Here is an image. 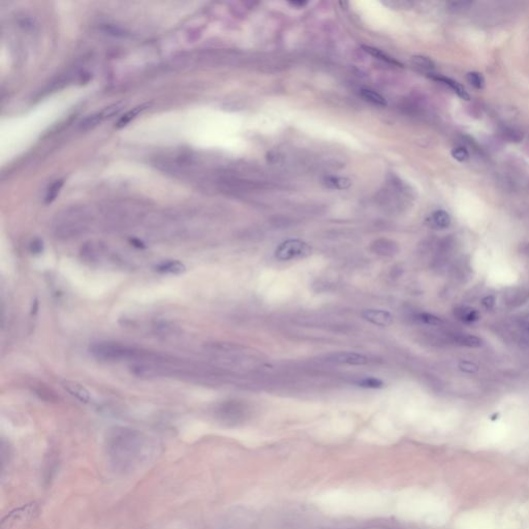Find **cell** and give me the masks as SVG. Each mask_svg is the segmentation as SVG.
<instances>
[{"instance_id":"obj_1","label":"cell","mask_w":529,"mask_h":529,"mask_svg":"<svg viewBox=\"0 0 529 529\" xmlns=\"http://www.w3.org/2000/svg\"><path fill=\"white\" fill-rule=\"evenodd\" d=\"M90 354L99 361L119 362L132 361L134 363L141 362H160L164 355L153 352L136 346L111 341H100L93 343L89 348Z\"/></svg>"},{"instance_id":"obj_2","label":"cell","mask_w":529,"mask_h":529,"mask_svg":"<svg viewBox=\"0 0 529 529\" xmlns=\"http://www.w3.org/2000/svg\"><path fill=\"white\" fill-rule=\"evenodd\" d=\"M93 215L85 207H72L57 214L54 220V234L57 238L68 240L82 236L90 230Z\"/></svg>"},{"instance_id":"obj_3","label":"cell","mask_w":529,"mask_h":529,"mask_svg":"<svg viewBox=\"0 0 529 529\" xmlns=\"http://www.w3.org/2000/svg\"><path fill=\"white\" fill-rule=\"evenodd\" d=\"M310 253L311 247L306 242L299 239H289L279 244L275 250V258L285 262L305 258Z\"/></svg>"},{"instance_id":"obj_4","label":"cell","mask_w":529,"mask_h":529,"mask_svg":"<svg viewBox=\"0 0 529 529\" xmlns=\"http://www.w3.org/2000/svg\"><path fill=\"white\" fill-rule=\"evenodd\" d=\"M108 247L96 241H89L85 243L80 251L81 258L89 265H99L108 257Z\"/></svg>"},{"instance_id":"obj_5","label":"cell","mask_w":529,"mask_h":529,"mask_svg":"<svg viewBox=\"0 0 529 529\" xmlns=\"http://www.w3.org/2000/svg\"><path fill=\"white\" fill-rule=\"evenodd\" d=\"M327 361L339 364V365H365L369 362L368 357L359 354V352L354 351H338V352H332V354L327 356Z\"/></svg>"},{"instance_id":"obj_6","label":"cell","mask_w":529,"mask_h":529,"mask_svg":"<svg viewBox=\"0 0 529 529\" xmlns=\"http://www.w3.org/2000/svg\"><path fill=\"white\" fill-rule=\"evenodd\" d=\"M362 318L366 322L379 327H388L394 322L393 314L383 309H365L362 311Z\"/></svg>"},{"instance_id":"obj_7","label":"cell","mask_w":529,"mask_h":529,"mask_svg":"<svg viewBox=\"0 0 529 529\" xmlns=\"http://www.w3.org/2000/svg\"><path fill=\"white\" fill-rule=\"evenodd\" d=\"M62 387L65 388L66 391H68L72 396H74L81 402L88 403L91 400V395H90L89 391L77 382L65 380V382H62Z\"/></svg>"},{"instance_id":"obj_8","label":"cell","mask_w":529,"mask_h":529,"mask_svg":"<svg viewBox=\"0 0 529 529\" xmlns=\"http://www.w3.org/2000/svg\"><path fill=\"white\" fill-rule=\"evenodd\" d=\"M155 270L162 274H171V275H180L186 271V266L177 260L164 261L156 265Z\"/></svg>"},{"instance_id":"obj_9","label":"cell","mask_w":529,"mask_h":529,"mask_svg":"<svg viewBox=\"0 0 529 529\" xmlns=\"http://www.w3.org/2000/svg\"><path fill=\"white\" fill-rule=\"evenodd\" d=\"M371 250L374 253L383 256V257H392L397 253L398 247H397V244L392 241H389L386 239H380V240L375 241L372 244Z\"/></svg>"},{"instance_id":"obj_10","label":"cell","mask_w":529,"mask_h":529,"mask_svg":"<svg viewBox=\"0 0 529 529\" xmlns=\"http://www.w3.org/2000/svg\"><path fill=\"white\" fill-rule=\"evenodd\" d=\"M432 79L436 80V81H439L441 83H443L445 85H448L460 98L464 99V100H469V94L467 93V91L465 90V88L460 84L458 83L457 81L455 80H452L450 78H446V77H438V76H431Z\"/></svg>"},{"instance_id":"obj_11","label":"cell","mask_w":529,"mask_h":529,"mask_svg":"<svg viewBox=\"0 0 529 529\" xmlns=\"http://www.w3.org/2000/svg\"><path fill=\"white\" fill-rule=\"evenodd\" d=\"M431 223L437 228H447L451 224V217L445 210H437L431 215Z\"/></svg>"},{"instance_id":"obj_12","label":"cell","mask_w":529,"mask_h":529,"mask_svg":"<svg viewBox=\"0 0 529 529\" xmlns=\"http://www.w3.org/2000/svg\"><path fill=\"white\" fill-rule=\"evenodd\" d=\"M148 107V104H142V105H138L136 108H134L133 110H131L130 112H128L126 114H124L121 118L119 119V121L117 122V129H121V128H124L125 125H128L133 119H135L136 117L141 114L146 108Z\"/></svg>"},{"instance_id":"obj_13","label":"cell","mask_w":529,"mask_h":529,"mask_svg":"<svg viewBox=\"0 0 529 529\" xmlns=\"http://www.w3.org/2000/svg\"><path fill=\"white\" fill-rule=\"evenodd\" d=\"M455 314L460 321H463L465 323H474V322L479 321V319H480L478 311L475 309H472V308L456 309Z\"/></svg>"},{"instance_id":"obj_14","label":"cell","mask_w":529,"mask_h":529,"mask_svg":"<svg viewBox=\"0 0 529 529\" xmlns=\"http://www.w3.org/2000/svg\"><path fill=\"white\" fill-rule=\"evenodd\" d=\"M361 94L362 96L369 102L373 103V104H376V105H379V107H386L387 105V100L384 96H382L379 93H377L376 91L374 90H371V89H362L361 90Z\"/></svg>"},{"instance_id":"obj_15","label":"cell","mask_w":529,"mask_h":529,"mask_svg":"<svg viewBox=\"0 0 529 529\" xmlns=\"http://www.w3.org/2000/svg\"><path fill=\"white\" fill-rule=\"evenodd\" d=\"M102 120H103V117H102L101 112L93 114V115H89L81 122L80 128L83 131H90V130L96 128Z\"/></svg>"},{"instance_id":"obj_16","label":"cell","mask_w":529,"mask_h":529,"mask_svg":"<svg viewBox=\"0 0 529 529\" xmlns=\"http://www.w3.org/2000/svg\"><path fill=\"white\" fill-rule=\"evenodd\" d=\"M455 341L458 344L467 347H480L483 344L482 339L474 335H459Z\"/></svg>"},{"instance_id":"obj_17","label":"cell","mask_w":529,"mask_h":529,"mask_svg":"<svg viewBox=\"0 0 529 529\" xmlns=\"http://www.w3.org/2000/svg\"><path fill=\"white\" fill-rule=\"evenodd\" d=\"M363 49H364L367 53H369L370 55L374 56L375 58H377V59H379V60H382V61H384V62H387V64H389V65H393V66H398V67H400V64H399L398 61L394 60L392 57H390L389 55H387L386 53L382 52V51H380V50H378V49H375V48H372V47H363Z\"/></svg>"},{"instance_id":"obj_18","label":"cell","mask_w":529,"mask_h":529,"mask_svg":"<svg viewBox=\"0 0 529 529\" xmlns=\"http://www.w3.org/2000/svg\"><path fill=\"white\" fill-rule=\"evenodd\" d=\"M64 186V180H56L52 183V185L49 187L48 192H47V195H46V198H45V202L47 204H50L52 203L53 201H55V199L57 198V196L59 195L60 193V189L62 188Z\"/></svg>"},{"instance_id":"obj_19","label":"cell","mask_w":529,"mask_h":529,"mask_svg":"<svg viewBox=\"0 0 529 529\" xmlns=\"http://www.w3.org/2000/svg\"><path fill=\"white\" fill-rule=\"evenodd\" d=\"M411 61H413V64L420 68V69H423V70H427V71H430V70H433L435 68V65L434 62L430 59L429 57H425V56H414L413 58H411Z\"/></svg>"},{"instance_id":"obj_20","label":"cell","mask_w":529,"mask_h":529,"mask_svg":"<svg viewBox=\"0 0 529 529\" xmlns=\"http://www.w3.org/2000/svg\"><path fill=\"white\" fill-rule=\"evenodd\" d=\"M357 385L361 388H365V389H380L385 386L384 382L380 380L379 378H376V377H373V376H370V377H364L362 379H360Z\"/></svg>"},{"instance_id":"obj_21","label":"cell","mask_w":529,"mask_h":529,"mask_svg":"<svg viewBox=\"0 0 529 529\" xmlns=\"http://www.w3.org/2000/svg\"><path fill=\"white\" fill-rule=\"evenodd\" d=\"M327 184L332 187V188H336V189H345V188H348L351 184L350 180L346 179V178H339V177H331V178H328L327 179Z\"/></svg>"},{"instance_id":"obj_22","label":"cell","mask_w":529,"mask_h":529,"mask_svg":"<svg viewBox=\"0 0 529 529\" xmlns=\"http://www.w3.org/2000/svg\"><path fill=\"white\" fill-rule=\"evenodd\" d=\"M466 79L475 88H477V89H483L484 88L485 81H484L483 76L480 73L470 72V73L467 74Z\"/></svg>"},{"instance_id":"obj_23","label":"cell","mask_w":529,"mask_h":529,"mask_svg":"<svg viewBox=\"0 0 529 529\" xmlns=\"http://www.w3.org/2000/svg\"><path fill=\"white\" fill-rule=\"evenodd\" d=\"M418 319L422 323H424L426 325H430V326H440L442 324L441 319H439L438 316H436L434 314L428 313V312L419 313L418 314Z\"/></svg>"},{"instance_id":"obj_24","label":"cell","mask_w":529,"mask_h":529,"mask_svg":"<svg viewBox=\"0 0 529 529\" xmlns=\"http://www.w3.org/2000/svg\"><path fill=\"white\" fill-rule=\"evenodd\" d=\"M123 108V103L122 102H117V103H114L108 108H105L104 110L101 111V114H102V117L103 119L104 118H109V117H112L114 116L115 114L118 113L119 111H121Z\"/></svg>"},{"instance_id":"obj_25","label":"cell","mask_w":529,"mask_h":529,"mask_svg":"<svg viewBox=\"0 0 529 529\" xmlns=\"http://www.w3.org/2000/svg\"><path fill=\"white\" fill-rule=\"evenodd\" d=\"M452 156L459 162H464L469 158V154H468L467 150L463 147H457V148L453 149Z\"/></svg>"},{"instance_id":"obj_26","label":"cell","mask_w":529,"mask_h":529,"mask_svg":"<svg viewBox=\"0 0 529 529\" xmlns=\"http://www.w3.org/2000/svg\"><path fill=\"white\" fill-rule=\"evenodd\" d=\"M459 368L465 373H475L479 370V366L470 361H461L459 363Z\"/></svg>"},{"instance_id":"obj_27","label":"cell","mask_w":529,"mask_h":529,"mask_svg":"<svg viewBox=\"0 0 529 529\" xmlns=\"http://www.w3.org/2000/svg\"><path fill=\"white\" fill-rule=\"evenodd\" d=\"M30 252L33 255H40L44 251V242L40 239H34L29 245Z\"/></svg>"},{"instance_id":"obj_28","label":"cell","mask_w":529,"mask_h":529,"mask_svg":"<svg viewBox=\"0 0 529 529\" xmlns=\"http://www.w3.org/2000/svg\"><path fill=\"white\" fill-rule=\"evenodd\" d=\"M104 30L109 33V34H113L115 36H124L126 33L124 30H122L121 28L119 27H116L114 25H108L105 26Z\"/></svg>"},{"instance_id":"obj_29","label":"cell","mask_w":529,"mask_h":529,"mask_svg":"<svg viewBox=\"0 0 529 529\" xmlns=\"http://www.w3.org/2000/svg\"><path fill=\"white\" fill-rule=\"evenodd\" d=\"M494 303H495V300L492 296H488V297H485L483 300H482V304L487 308V309H491L493 306H494Z\"/></svg>"},{"instance_id":"obj_30","label":"cell","mask_w":529,"mask_h":529,"mask_svg":"<svg viewBox=\"0 0 529 529\" xmlns=\"http://www.w3.org/2000/svg\"><path fill=\"white\" fill-rule=\"evenodd\" d=\"M131 242H132V244H133L134 246H136L137 248H141V249H142V248H145L144 243H143L141 240H139V239H135V238H134V239H132V240H131Z\"/></svg>"},{"instance_id":"obj_31","label":"cell","mask_w":529,"mask_h":529,"mask_svg":"<svg viewBox=\"0 0 529 529\" xmlns=\"http://www.w3.org/2000/svg\"><path fill=\"white\" fill-rule=\"evenodd\" d=\"M290 5L292 7H299V8H303L304 6L307 5V3H301V2H293V3H290Z\"/></svg>"},{"instance_id":"obj_32","label":"cell","mask_w":529,"mask_h":529,"mask_svg":"<svg viewBox=\"0 0 529 529\" xmlns=\"http://www.w3.org/2000/svg\"><path fill=\"white\" fill-rule=\"evenodd\" d=\"M33 304H34V306L32 305V313L34 314V313H36V312H37V310H38V302H37V301H34V302H33Z\"/></svg>"}]
</instances>
